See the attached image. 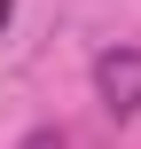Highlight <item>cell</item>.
Segmentation results:
<instances>
[{
  "label": "cell",
  "instance_id": "obj_1",
  "mask_svg": "<svg viewBox=\"0 0 141 149\" xmlns=\"http://www.w3.org/2000/svg\"><path fill=\"white\" fill-rule=\"evenodd\" d=\"M94 94H102L118 118H133V110H141V47H110V55H94Z\"/></svg>",
  "mask_w": 141,
  "mask_h": 149
},
{
  "label": "cell",
  "instance_id": "obj_2",
  "mask_svg": "<svg viewBox=\"0 0 141 149\" xmlns=\"http://www.w3.org/2000/svg\"><path fill=\"white\" fill-rule=\"evenodd\" d=\"M16 149H63V134H55V126H39V134H24Z\"/></svg>",
  "mask_w": 141,
  "mask_h": 149
},
{
  "label": "cell",
  "instance_id": "obj_3",
  "mask_svg": "<svg viewBox=\"0 0 141 149\" xmlns=\"http://www.w3.org/2000/svg\"><path fill=\"white\" fill-rule=\"evenodd\" d=\"M8 16H16V0H0V24H8Z\"/></svg>",
  "mask_w": 141,
  "mask_h": 149
}]
</instances>
